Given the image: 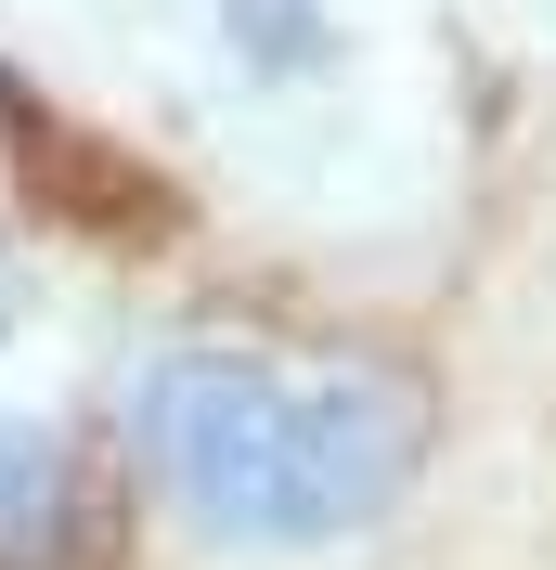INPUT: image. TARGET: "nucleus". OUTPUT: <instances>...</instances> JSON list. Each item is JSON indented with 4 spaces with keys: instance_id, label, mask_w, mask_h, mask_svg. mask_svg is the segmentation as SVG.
<instances>
[{
    "instance_id": "1",
    "label": "nucleus",
    "mask_w": 556,
    "mask_h": 570,
    "mask_svg": "<svg viewBox=\"0 0 556 570\" xmlns=\"http://www.w3.org/2000/svg\"><path fill=\"white\" fill-rule=\"evenodd\" d=\"M130 441L220 544H337L401 505L427 402L401 376H298L259 351H156L130 376Z\"/></svg>"
},
{
    "instance_id": "2",
    "label": "nucleus",
    "mask_w": 556,
    "mask_h": 570,
    "mask_svg": "<svg viewBox=\"0 0 556 570\" xmlns=\"http://www.w3.org/2000/svg\"><path fill=\"white\" fill-rule=\"evenodd\" d=\"M66 505H78V466L52 428L0 415V558H52L66 544Z\"/></svg>"
}]
</instances>
